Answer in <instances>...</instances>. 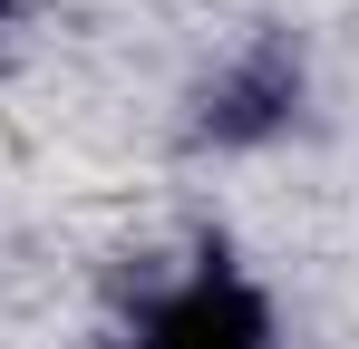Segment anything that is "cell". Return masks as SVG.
Here are the masks:
<instances>
[{"mask_svg":"<svg viewBox=\"0 0 359 349\" xmlns=\"http://www.w3.org/2000/svg\"><path fill=\"white\" fill-rule=\"evenodd\" d=\"M136 349H272V310H262V291L243 272L204 262V272H184L175 291L146 301Z\"/></svg>","mask_w":359,"mask_h":349,"instance_id":"1","label":"cell"},{"mask_svg":"<svg viewBox=\"0 0 359 349\" xmlns=\"http://www.w3.org/2000/svg\"><path fill=\"white\" fill-rule=\"evenodd\" d=\"M0 20H10V0H0Z\"/></svg>","mask_w":359,"mask_h":349,"instance_id":"2","label":"cell"}]
</instances>
